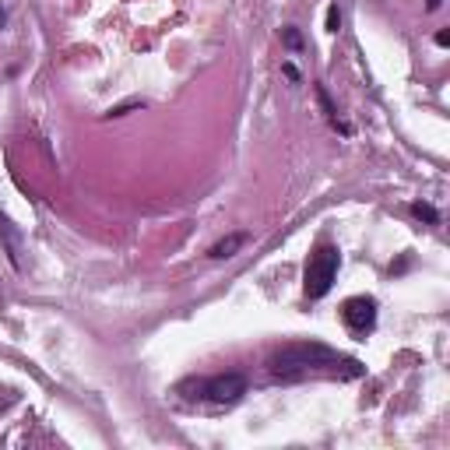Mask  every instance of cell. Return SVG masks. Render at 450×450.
Masks as SVG:
<instances>
[{
	"label": "cell",
	"instance_id": "6da1fadb",
	"mask_svg": "<svg viewBox=\"0 0 450 450\" xmlns=\"http://www.w3.org/2000/svg\"><path fill=\"white\" fill-rule=\"evenodd\" d=\"M320 366H338V355L324 345H289L271 359V376L275 380H299L306 373H317Z\"/></svg>",
	"mask_w": 450,
	"mask_h": 450
},
{
	"label": "cell",
	"instance_id": "7a4b0ae2",
	"mask_svg": "<svg viewBox=\"0 0 450 450\" xmlns=\"http://www.w3.org/2000/svg\"><path fill=\"white\" fill-rule=\"evenodd\" d=\"M338 264H341V257L335 247H320L317 254H310L306 271H303V289L310 299H324L331 292V285L338 278Z\"/></svg>",
	"mask_w": 450,
	"mask_h": 450
},
{
	"label": "cell",
	"instance_id": "3957f363",
	"mask_svg": "<svg viewBox=\"0 0 450 450\" xmlns=\"http://www.w3.org/2000/svg\"><path fill=\"white\" fill-rule=\"evenodd\" d=\"M197 398L204 401H215V405H232L247 394V376L239 373H222V376H212V380H201L197 383Z\"/></svg>",
	"mask_w": 450,
	"mask_h": 450
},
{
	"label": "cell",
	"instance_id": "277c9868",
	"mask_svg": "<svg viewBox=\"0 0 450 450\" xmlns=\"http://www.w3.org/2000/svg\"><path fill=\"white\" fill-rule=\"evenodd\" d=\"M341 320L345 327L355 335V338H366L373 331V324H376V299L370 295H352L348 303L341 306Z\"/></svg>",
	"mask_w": 450,
	"mask_h": 450
},
{
	"label": "cell",
	"instance_id": "5b68a950",
	"mask_svg": "<svg viewBox=\"0 0 450 450\" xmlns=\"http://www.w3.org/2000/svg\"><path fill=\"white\" fill-rule=\"evenodd\" d=\"M243 243H247V236H243V232H232V236L218 239V243L212 247V257H215V260H225V257H232V254H236L239 247H243Z\"/></svg>",
	"mask_w": 450,
	"mask_h": 450
},
{
	"label": "cell",
	"instance_id": "8992f818",
	"mask_svg": "<svg viewBox=\"0 0 450 450\" xmlns=\"http://www.w3.org/2000/svg\"><path fill=\"white\" fill-rule=\"evenodd\" d=\"M0 236L8 239V250H11V260H14V267H21V257H18V232L11 229V222L0 215Z\"/></svg>",
	"mask_w": 450,
	"mask_h": 450
},
{
	"label": "cell",
	"instance_id": "52a82bcc",
	"mask_svg": "<svg viewBox=\"0 0 450 450\" xmlns=\"http://www.w3.org/2000/svg\"><path fill=\"white\" fill-rule=\"evenodd\" d=\"M412 215H415L418 222H426V225H436V222H440V212H436L433 204H426V201H415V204H412Z\"/></svg>",
	"mask_w": 450,
	"mask_h": 450
},
{
	"label": "cell",
	"instance_id": "ba28073f",
	"mask_svg": "<svg viewBox=\"0 0 450 450\" xmlns=\"http://www.w3.org/2000/svg\"><path fill=\"white\" fill-rule=\"evenodd\" d=\"M282 43H285V49H292V53H299L303 49V32H299V28H282Z\"/></svg>",
	"mask_w": 450,
	"mask_h": 450
},
{
	"label": "cell",
	"instance_id": "9c48e42d",
	"mask_svg": "<svg viewBox=\"0 0 450 450\" xmlns=\"http://www.w3.org/2000/svg\"><path fill=\"white\" fill-rule=\"evenodd\" d=\"M338 28H341V8L331 4L327 8V32H338Z\"/></svg>",
	"mask_w": 450,
	"mask_h": 450
},
{
	"label": "cell",
	"instance_id": "30bf717a",
	"mask_svg": "<svg viewBox=\"0 0 450 450\" xmlns=\"http://www.w3.org/2000/svg\"><path fill=\"white\" fill-rule=\"evenodd\" d=\"M141 102H127V106H116V109H109V116H124V113H131V109H137Z\"/></svg>",
	"mask_w": 450,
	"mask_h": 450
},
{
	"label": "cell",
	"instance_id": "8fae6325",
	"mask_svg": "<svg viewBox=\"0 0 450 450\" xmlns=\"http://www.w3.org/2000/svg\"><path fill=\"white\" fill-rule=\"evenodd\" d=\"M436 46H450V32H447V28H440V32H436Z\"/></svg>",
	"mask_w": 450,
	"mask_h": 450
},
{
	"label": "cell",
	"instance_id": "7c38bea8",
	"mask_svg": "<svg viewBox=\"0 0 450 450\" xmlns=\"http://www.w3.org/2000/svg\"><path fill=\"white\" fill-rule=\"evenodd\" d=\"M282 71H285V78H289V81H299V71H295V67H292V64H285V67H282Z\"/></svg>",
	"mask_w": 450,
	"mask_h": 450
},
{
	"label": "cell",
	"instance_id": "4fadbf2b",
	"mask_svg": "<svg viewBox=\"0 0 450 450\" xmlns=\"http://www.w3.org/2000/svg\"><path fill=\"white\" fill-rule=\"evenodd\" d=\"M440 4H443V0H426V8H429V11H436Z\"/></svg>",
	"mask_w": 450,
	"mask_h": 450
},
{
	"label": "cell",
	"instance_id": "5bb4252c",
	"mask_svg": "<svg viewBox=\"0 0 450 450\" xmlns=\"http://www.w3.org/2000/svg\"><path fill=\"white\" fill-rule=\"evenodd\" d=\"M0 25H4V8H0Z\"/></svg>",
	"mask_w": 450,
	"mask_h": 450
}]
</instances>
